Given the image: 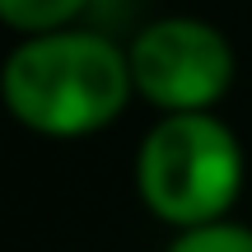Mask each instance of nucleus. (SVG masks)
Segmentation results:
<instances>
[{"label": "nucleus", "instance_id": "5", "mask_svg": "<svg viewBox=\"0 0 252 252\" xmlns=\"http://www.w3.org/2000/svg\"><path fill=\"white\" fill-rule=\"evenodd\" d=\"M168 252H252V229L215 220V224H201V229H182L168 243Z\"/></svg>", "mask_w": 252, "mask_h": 252}, {"label": "nucleus", "instance_id": "1", "mask_svg": "<svg viewBox=\"0 0 252 252\" xmlns=\"http://www.w3.org/2000/svg\"><path fill=\"white\" fill-rule=\"evenodd\" d=\"M131 94L126 52L94 28L28 37L0 65V98L9 117L52 140L103 131L122 117Z\"/></svg>", "mask_w": 252, "mask_h": 252}, {"label": "nucleus", "instance_id": "3", "mask_svg": "<svg viewBox=\"0 0 252 252\" xmlns=\"http://www.w3.org/2000/svg\"><path fill=\"white\" fill-rule=\"evenodd\" d=\"M131 89L159 112H210L234 80V52L201 19H154L126 47Z\"/></svg>", "mask_w": 252, "mask_h": 252}, {"label": "nucleus", "instance_id": "2", "mask_svg": "<svg viewBox=\"0 0 252 252\" xmlns=\"http://www.w3.org/2000/svg\"><path fill=\"white\" fill-rule=\"evenodd\" d=\"M243 187V150L210 112H168L145 131L135 154L140 201L182 234L229 215Z\"/></svg>", "mask_w": 252, "mask_h": 252}, {"label": "nucleus", "instance_id": "4", "mask_svg": "<svg viewBox=\"0 0 252 252\" xmlns=\"http://www.w3.org/2000/svg\"><path fill=\"white\" fill-rule=\"evenodd\" d=\"M89 9V0H0V24L24 37L75 28V19Z\"/></svg>", "mask_w": 252, "mask_h": 252}]
</instances>
